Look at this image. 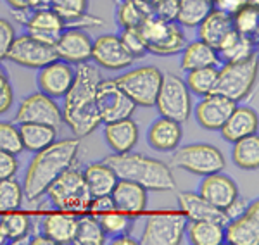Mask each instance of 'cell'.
Returning <instances> with one entry per match:
<instances>
[{"mask_svg":"<svg viewBox=\"0 0 259 245\" xmlns=\"http://www.w3.org/2000/svg\"><path fill=\"white\" fill-rule=\"evenodd\" d=\"M23 186L18 181L12 180V178L0 180V214L9 213V211H18L23 204Z\"/></svg>","mask_w":259,"mask_h":245,"instance_id":"60d3db41","label":"cell"},{"mask_svg":"<svg viewBox=\"0 0 259 245\" xmlns=\"http://www.w3.org/2000/svg\"><path fill=\"white\" fill-rule=\"evenodd\" d=\"M178 206L182 209V213L187 216L192 221H216L221 225H227L228 218L225 216L223 209H218L207 202L200 193L194 192H182L178 195Z\"/></svg>","mask_w":259,"mask_h":245,"instance_id":"7402d4cb","label":"cell"},{"mask_svg":"<svg viewBox=\"0 0 259 245\" xmlns=\"http://www.w3.org/2000/svg\"><path fill=\"white\" fill-rule=\"evenodd\" d=\"M140 242H137V240H133V238H130V235H121L118 236V238H114L112 240V245H139Z\"/></svg>","mask_w":259,"mask_h":245,"instance_id":"11a10c76","label":"cell"},{"mask_svg":"<svg viewBox=\"0 0 259 245\" xmlns=\"http://www.w3.org/2000/svg\"><path fill=\"white\" fill-rule=\"evenodd\" d=\"M189 218L180 213H154L145 223L140 243L144 245H180L187 231Z\"/></svg>","mask_w":259,"mask_h":245,"instance_id":"30bf717a","label":"cell"},{"mask_svg":"<svg viewBox=\"0 0 259 245\" xmlns=\"http://www.w3.org/2000/svg\"><path fill=\"white\" fill-rule=\"evenodd\" d=\"M114 81L137 106L152 107L156 106V99L162 83V73L156 66H142L121 74Z\"/></svg>","mask_w":259,"mask_h":245,"instance_id":"52a82bcc","label":"cell"},{"mask_svg":"<svg viewBox=\"0 0 259 245\" xmlns=\"http://www.w3.org/2000/svg\"><path fill=\"white\" fill-rule=\"evenodd\" d=\"M9 85V80H7V74L4 71L2 68H0V88H4V86Z\"/></svg>","mask_w":259,"mask_h":245,"instance_id":"6f0895ef","label":"cell"},{"mask_svg":"<svg viewBox=\"0 0 259 245\" xmlns=\"http://www.w3.org/2000/svg\"><path fill=\"white\" fill-rule=\"evenodd\" d=\"M85 183L89 186L92 197H100V195H111L114 185L118 183V176L106 163H94L83 173Z\"/></svg>","mask_w":259,"mask_h":245,"instance_id":"f546056e","label":"cell"},{"mask_svg":"<svg viewBox=\"0 0 259 245\" xmlns=\"http://www.w3.org/2000/svg\"><path fill=\"white\" fill-rule=\"evenodd\" d=\"M12 102H14V93H12V86L9 83L7 86L0 88V114H6L12 107Z\"/></svg>","mask_w":259,"mask_h":245,"instance_id":"816d5d0a","label":"cell"},{"mask_svg":"<svg viewBox=\"0 0 259 245\" xmlns=\"http://www.w3.org/2000/svg\"><path fill=\"white\" fill-rule=\"evenodd\" d=\"M44 235L49 236L56 245L74 243L78 230V218L73 213H52L41 221Z\"/></svg>","mask_w":259,"mask_h":245,"instance_id":"d4e9b609","label":"cell"},{"mask_svg":"<svg viewBox=\"0 0 259 245\" xmlns=\"http://www.w3.org/2000/svg\"><path fill=\"white\" fill-rule=\"evenodd\" d=\"M19 135L24 149H28L31 152H38L56 142L57 128L40 123H21Z\"/></svg>","mask_w":259,"mask_h":245,"instance_id":"4dcf8cb0","label":"cell"},{"mask_svg":"<svg viewBox=\"0 0 259 245\" xmlns=\"http://www.w3.org/2000/svg\"><path fill=\"white\" fill-rule=\"evenodd\" d=\"M149 16H152V6L145 0H121L118 6L121 28H140Z\"/></svg>","mask_w":259,"mask_h":245,"instance_id":"e575fe53","label":"cell"},{"mask_svg":"<svg viewBox=\"0 0 259 245\" xmlns=\"http://www.w3.org/2000/svg\"><path fill=\"white\" fill-rule=\"evenodd\" d=\"M100 80L102 76L97 64H78V68L74 69L73 85L64 95V107L61 109L62 121L68 124L78 138L90 135L102 123L95 106V93Z\"/></svg>","mask_w":259,"mask_h":245,"instance_id":"6da1fadb","label":"cell"},{"mask_svg":"<svg viewBox=\"0 0 259 245\" xmlns=\"http://www.w3.org/2000/svg\"><path fill=\"white\" fill-rule=\"evenodd\" d=\"M7 59L23 68L41 69L49 62L57 59V54L54 45H47L44 41L33 38L31 35H21L16 36L12 41Z\"/></svg>","mask_w":259,"mask_h":245,"instance_id":"7c38bea8","label":"cell"},{"mask_svg":"<svg viewBox=\"0 0 259 245\" xmlns=\"http://www.w3.org/2000/svg\"><path fill=\"white\" fill-rule=\"evenodd\" d=\"M200 195L211 202L218 209H225L233 199L239 195V188H237L235 181L227 174L221 171L212 173L204 176V181L200 183Z\"/></svg>","mask_w":259,"mask_h":245,"instance_id":"ffe728a7","label":"cell"},{"mask_svg":"<svg viewBox=\"0 0 259 245\" xmlns=\"http://www.w3.org/2000/svg\"><path fill=\"white\" fill-rule=\"evenodd\" d=\"M92 59L100 68L111 69V71L128 69L135 62V59L124 51L119 36L116 35H102L97 40H94V45H92Z\"/></svg>","mask_w":259,"mask_h":245,"instance_id":"5bb4252c","label":"cell"},{"mask_svg":"<svg viewBox=\"0 0 259 245\" xmlns=\"http://www.w3.org/2000/svg\"><path fill=\"white\" fill-rule=\"evenodd\" d=\"M14 38H16L14 26L7 19L0 18V62L7 59V54H9V48Z\"/></svg>","mask_w":259,"mask_h":245,"instance_id":"bcb514c9","label":"cell"},{"mask_svg":"<svg viewBox=\"0 0 259 245\" xmlns=\"http://www.w3.org/2000/svg\"><path fill=\"white\" fill-rule=\"evenodd\" d=\"M233 31V21L232 16L223 11L212 9L202 23L199 24V40L206 41L212 48H218L230 33Z\"/></svg>","mask_w":259,"mask_h":245,"instance_id":"4316f807","label":"cell"},{"mask_svg":"<svg viewBox=\"0 0 259 245\" xmlns=\"http://www.w3.org/2000/svg\"><path fill=\"white\" fill-rule=\"evenodd\" d=\"M257 128H259V118L256 111L250 109V107L235 106V109L232 111V114L228 116V119L225 121V124L220 130L221 135L225 136V140L233 143L237 140L257 133Z\"/></svg>","mask_w":259,"mask_h":245,"instance_id":"603a6c76","label":"cell"},{"mask_svg":"<svg viewBox=\"0 0 259 245\" xmlns=\"http://www.w3.org/2000/svg\"><path fill=\"white\" fill-rule=\"evenodd\" d=\"M52 0H28V11L36 9H49Z\"/></svg>","mask_w":259,"mask_h":245,"instance_id":"db71d44e","label":"cell"},{"mask_svg":"<svg viewBox=\"0 0 259 245\" xmlns=\"http://www.w3.org/2000/svg\"><path fill=\"white\" fill-rule=\"evenodd\" d=\"M249 2H257V0H212V7L218 11H223L227 14H235L240 7H244Z\"/></svg>","mask_w":259,"mask_h":245,"instance_id":"681fc988","label":"cell"},{"mask_svg":"<svg viewBox=\"0 0 259 245\" xmlns=\"http://www.w3.org/2000/svg\"><path fill=\"white\" fill-rule=\"evenodd\" d=\"M114 209L126 214H140L147 207V190L139 183L118 180L111 192Z\"/></svg>","mask_w":259,"mask_h":245,"instance_id":"44dd1931","label":"cell"},{"mask_svg":"<svg viewBox=\"0 0 259 245\" xmlns=\"http://www.w3.org/2000/svg\"><path fill=\"white\" fill-rule=\"evenodd\" d=\"M119 40L123 43L124 51H126L133 59H140L147 54V45L145 40L142 36V33L139 31V28H123L119 35Z\"/></svg>","mask_w":259,"mask_h":245,"instance_id":"7bdbcfd3","label":"cell"},{"mask_svg":"<svg viewBox=\"0 0 259 245\" xmlns=\"http://www.w3.org/2000/svg\"><path fill=\"white\" fill-rule=\"evenodd\" d=\"M6 2L14 12H26L28 11V0H6Z\"/></svg>","mask_w":259,"mask_h":245,"instance_id":"f5cc1de1","label":"cell"},{"mask_svg":"<svg viewBox=\"0 0 259 245\" xmlns=\"http://www.w3.org/2000/svg\"><path fill=\"white\" fill-rule=\"evenodd\" d=\"M145 2H149V4H152V2H154V0H145Z\"/></svg>","mask_w":259,"mask_h":245,"instance_id":"91938a15","label":"cell"},{"mask_svg":"<svg viewBox=\"0 0 259 245\" xmlns=\"http://www.w3.org/2000/svg\"><path fill=\"white\" fill-rule=\"evenodd\" d=\"M73 80H74L73 64L56 59L40 69L38 74L40 92H44L45 95H49L52 99L64 97L66 92L69 90V86L73 85Z\"/></svg>","mask_w":259,"mask_h":245,"instance_id":"ac0fdd59","label":"cell"},{"mask_svg":"<svg viewBox=\"0 0 259 245\" xmlns=\"http://www.w3.org/2000/svg\"><path fill=\"white\" fill-rule=\"evenodd\" d=\"M19 169V161L14 154L6 152L0 149V180L14 178V174Z\"/></svg>","mask_w":259,"mask_h":245,"instance_id":"7dc6e473","label":"cell"},{"mask_svg":"<svg viewBox=\"0 0 259 245\" xmlns=\"http://www.w3.org/2000/svg\"><path fill=\"white\" fill-rule=\"evenodd\" d=\"M225 240L232 245L259 243V202L254 201L240 216L230 219L225 228Z\"/></svg>","mask_w":259,"mask_h":245,"instance_id":"2e32d148","label":"cell"},{"mask_svg":"<svg viewBox=\"0 0 259 245\" xmlns=\"http://www.w3.org/2000/svg\"><path fill=\"white\" fill-rule=\"evenodd\" d=\"M16 123H40L49 126H61L62 123V111L59 109L52 97L45 95L44 92L31 93L21 102L16 113Z\"/></svg>","mask_w":259,"mask_h":245,"instance_id":"4fadbf2b","label":"cell"},{"mask_svg":"<svg viewBox=\"0 0 259 245\" xmlns=\"http://www.w3.org/2000/svg\"><path fill=\"white\" fill-rule=\"evenodd\" d=\"M104 135H106L109 147L116 154L132 152V149L139 142V126L132 118L106 123Z\"/></svg>","mask_w":259,"mask_h":245,"instance_id":"83f0119b","label":"cell"},{"mask_svg":"<svg viewBox=\"0 0 259 245\" xmlns=\"http://www.w3.org/2000/svg\"><path fill=\"white\" fill-rule=\"evenodd\" d=\"M31 221L30 216L19 213V211H9L0 216V231L6 236L7 242L19 243L30 235Z\"/></svg>","mask_w":259,"mask_h":245,"instance_id":"d6a6232c","label":"cell"},{"mask_svg":"<svg viewBox=\"0 0 259 245\" xmlns=\"http://www.w3.org/2000/svg\"><path fill=\"white\" fill-rule=\"evenodd\" d=\"M147 45V52L156 56H177L187 45L185 33L175 23L161 21L156 16H149L139 28Z\"/></svg>","mask_w":259,"mask_h":245,"instance_id":"8992f818","label":"cell"},{"mask_svg":"<svg viewBox=\"0 0 259 245\" xmlns=\"http://www.w3.org/2000/svg\"><path fill=\"white\" fill-rule=\"evenodd\" d=\"M78 151H80V140L66 138L36 152L24 174V197L33 202L45 195L52 181H56V178H59L66 169L73 166Z\"/></svg>","mask_w":259,"mask_h":245,"instance_id":"7a4b0ae2","label":"cell"},{"mask_svg":"<svg viewBox=\"0 0 259 245\" xmlns=\"http://www.w3.org/2000/svg\"><path fill=\"white\" fill-rule=\"evenodd\" d=\"M216 80H218V69H216V66H209V68H200L189 71L185 83L190 92L204 97V95L214 92Z\"/></svg>","mask_w":259,"mask_h":245,"instance_id":"ab89813d","label":"cell"},{"mask_svg":"<svg viewBox=\"0 0 259 245\" xmlns=\"http://www.w3.org/2000/svg\"><path fill=\"white\" fill-rule=\"evenodd\" d=\"M28 30V35L44 41L47 45H56L61 33L66 30V23L61 16H57L52 9H36L28 14L26 19H21Z\"/></svg>","mask_w":259,"mask_h":245,"instance_id":"e0dca14e","label":"cell"},{"mask_svg":"<svg viewBox=\"0 0 259 245\" xmlns=\"http://www.w3.org/2000/svg\"><path fill=\"white\" fill-rule=\"evenodd\" d=\"M189 240L194 245H221L225 242V225L206 219L192 221L189 226Z\"/></svg>","mask_w":259,"mask_h":245,"instance_id":"836d02e7","label":"cell"},{"mask_svg":"<svg viewBox=\"0 0 259 245\" xmlns=\"http://www.w3.org/2000/svg\"><path fill=\"white\" fill-rule=\"evenodd\" d=\"M31 243H33V245H56V243L52 242V240L49 238V236H45V235L35 236V238L31 240Z\"/></svg>","mask_w":259,"mask_h":245,"instance_id":"9f6ffc18","label":"cell"},{"mask_svg":"<svg viewBox=\"0 0 259 245\" xmlns=\"http://www.w3.org/2000/svg\"><path fill=\"white\" fill-rule=\"evenodd\" d=\"M220 62V56L216 48L207 45L202 40H195L192 43H187L185 48L182 51V68L185 71L200 68H209L216 66Z\"/></svg>","mask_w":259,"mask_h":245,"instance_id":"f1b7e54d","label":"cell"},{"mask_svg":"<svg viewBox=\"0 0 259 245\" xmlns=\"http://www.w3.org/2000/svg\"><path fill=\"white\" fill-rule=\"evenodd\" d=\"M233 30L244 36L257 40L259 33V6L257 2H249L240 7L235 14H232Z\"/></svg>","mask_w":259,"mask_h":245,"instance_id":"74e56055","label":"cell"},{"mask_svg":"<svg viewBox=\"0 0 259 245\" xmlns=\"http://www.w3.org/2000/svg\"><path fill=\"white\" fill-rule=\"evenodd\" d=\"M106 233L100 226L97 216H83L78 219V230L74 236V243L78 245H102L106 243Z\"/></svg>","mask_w":259,"mask_h":245,"instance_id":"f35d334b","label":"cell"},{"mask_svg":"<svg viewBox=\"0 0 259 245\" xmlns=\"http://www.w3.org/2000/svg\"><path fill=\"white\" fill-rule=\"evenodd\" d=\"M212 9V0H180L177 21L180 26L197 28Z\"/></svg>","mask_w":259,"mask_h":245,"instance_id":"d590c367","label":"cell"},{"mask_svg":"<svg viewBox=\"0 0 259 245\" xmlns=\"http://www.w3.org/2000/svg\"><path fill=\"white\" fill-rule=\"evenodd\" d=\"M6 242H7V240H6V236H4V235H2V231H0V245H4Z\"/></svg>","mask_w":259,"mask_h":245,"instance_id":"680465c9","label":"cell"},{"mask_svg":"<svg viewBox=\"0 0 259 245\" xmlns=\"http://www.w3.org/2000/svg\"><path fill=\"white\" fill-rule=\"evenodd\" d=\"M89 211L94 216H99L102 213H109L114 211V202H112L111 195H100V197H92Z\"/></svg>","mask_w":259,"mask_h":245,"instance_id":"c3c4849f","label":"cell"},{"mask_svg":"<svg viewBox=\"0 0 259 245\" xmlns=\"http://www.w3.org/2000/svg\"><path fill=\"white\" fill-rule=\"evenodd\" d=\"M100 226H102L104 233L111 236H121L126 235L132 230V219L130 214L121 213V211H109V213H102L97 216Z\"/></svg>","mask_w":259,"mask_h":245,"instance_id":"b9f144b4","label":"cell"},{"mask_svg":"<svg viewBox=\"0 0 259 245\" xmlns=\"http://www.w3.org/2000/svg\"><path fill=\"white\" fill-rule=\"evenodd\" d=\"M216 52H218V56L223 57L225 62L247 59L252 54H256V40L240 35V33L233 30L227 38L221 41Z\"/></svg>","mask_w":259,"mask_h":245,"instance_id":"1f68e13d","label":"cell"},{"mask_svg":"<svg viewBox=\"0 0 259 245\" xmlns=\"http://www.w3.org/2000/svg\"><path fill=\"white\" fill-rule=\"evenodd\" d=\"M150 6H152V16H156L157 19L168 21V23L177 21L180 0H154Z\"/></svg>","mask_w":259,"mask_h":245,"instance_id":"f6af8a7d","label":"cell"},{"mask_svg":"<svg viewBox=\"0 0 259 245\" xmlns=\"http://www.w3.org/2000/svg\"><path fill=\"white\" fill-rule=\"evenodd\" d=\"M112 171L116 173L118 180H128L139 183L145 190L154 192H169L177 188L173 171L166 163L142 154H114L106 157L104 161Z\"/></svg>","mask_w":259,"mask_h":245,"instance_id":"3957f363","label":"cell"},{"mask_svg":"<svg viewBox=\"0 0 259 245\" xmlns=\"http://www.w3.org/2000/svg\"><path fill=\"white\" fill-rule=\"evenodd\" d=\"M182 135H183L182 123H177L168 118H159L157 121H154L150 124L147 140L154 151L169 152V151H175L180 145Z\"/></svg>","mask_w":259,"mask_h":245,"instance_id":"484cf974","label":"cell"},{"mask_svg":"<svg viewBox=\"0 0 259 245\" xmlns=\"http://www.w3.org/2000/svg\"><path fill=\"white\" fill-rule=\"evenodd\" d=\"M0 149L14 154V156H19L24 151L23 140H21L19 135V128H16L12 123L0 121Z\"/></svg>","mask_w":259,"mask_h":245,"instance_id":"ee69618b","label":"cell"},{"mask_svg":"<svg viewBox=\"0 0 259 245\" xmlns=\"http://www.w3.org/2000/svg\"><path fill=\"white\" fill-rule=\"evenodd\" d=\"M162 118L185 123L192 113V99L187 83L177 74H162V83L156 99Z\"/></svg>","mask_w":259,"mask_h":245,"instance_id":"ba28073f","label":"cell"},{"mask_svg":"<svg viewBox=\"0 0 259 245\" xmlns=\"http://www.w3.org/2000/svg\"><path fill=\"white\" fill-rule=\"evenodd\" d=\"M45 193L49 195L56 209L66 213H85L89 211L92 201L83 173L74 169L73 166L66 169L59 178H56V181H52Z\"/></svg>","mask_w":259,"mask_h":245,"instance_id":"5b68a950","label":"cell"},{"mask_svg":"<svg viewBox=\"0 0 259 245\" xmlns=\"http://www.w3.org/2000/svg\"><path fill=\"white\" fill-rule=\"evenodd\" d=\"M95 106L100 121L112 123L132 118L137 104L118 86L114 80H100L95 93Z\"/></svg>","mask_w":259,"mask_h":245,"instance_id":"8fae6325","label":"cell"},{"mask_svg":"<svg viewBox=\"0 0 259 245\" xmlns=\"http://www.w3.org/2000/svg\"><path fill=\"white\" fill-rule=\"evenodd\" d=\"M247 206H249L247 199H244V197H240V195H237V197L233 199V201L230 202L227 207H225L223 213H225V216H227L228 221H230V219L237 218V216H240L242 213H244V211L247 209Z\"/></svg>","mask_w":259,"mask_h":245,"instance_id":"f907efd6","label":"cell"},{"mask_svg":"<svg viewBox=\"0 0 259 245\" xmlns=\"http://www.w3.org/2000/svg\"><path fill=\"white\" fill-rule=\"evenodd\" d=\"M259 62L257 54H252L247 59L225 62L223 68L218 69V80H216L214 92L230 99L235 104L249 97L257 80Z\"/></svg>","mask_w":259,"mask_h":245,"instance_id":"277c9868","label":"cell"},{"mask_svg":"<svg viewBox=\"0 0 259 245\" xmlns=\"http://www.w3.org/2000/svg\"><path fill=\"white\" fill-rule=\"evenodd\" d=\"M92 45L94 40L90 38L89 33L81 31L80 28H66L54 48H56L57 59L78 66L92 59Z\"/></svg>","mask_w":259,"mask_h":245,"instance_id":"9a60e30c","label":"cell"},{"mask_svg":"<svg viewBox=\"0 0 259 245\" xmlns=\"http://www.w3.org/2000/svg\"><path fill=\"white\" fill-rule=\"evenodd\" d=\"M50 9L64 19L68 28H89L104 24L102 19H97L89 14V0H52Z\"/></svg>","mask_w":259,"mask_h":245,"instance_id":"cb8c5ba5","label":"cell"},{"mask_svg":"<svg viewBox=\"0 0 259 245\" xmlns=\"http://www.w3.org/2000/svg\"><path fill=\"white\" fill-rule=\"evenodd\" d=\"M233 147V163L242 169H257L259 168V138L257 133L245 138L237 140Z\"/></svg>","mask_w":259,"mask_h":245,"instance_id":"8d00e7d4","label":"cell"},{"mask_svg":"<svg viewBox=\"0 0 259 245\" xmlns=\"http://www.w3.org/2000/svg\"><path fill=\"white\" fill-rule=\"evenodd\" d=\"M171 166L194 174H200V176H207V174L223 171L227 161L220 149L207 143H194L178 149L173 154Z\"/></svg>","mask_w":259,"mask_h":245,"instance_id":"9c48e42d","label":"cell"},{"mask_svg":"<svg viewBox=\"0 0 259 245\" xmlns=\"http://www.w3.org/2000/svg\"><path fill=\"white\" fill-rule=\"evenodd\" d=\"M237 104L230 99L223 97V95L212 92L204 95V99L197 104L195 109V118H197L199 124L206 130H220L235 109Z\"/></svg>","mask_w":259,"mask_h":245,"instance_id":"d6986e66","label":"cell"}]
</instances>
